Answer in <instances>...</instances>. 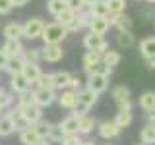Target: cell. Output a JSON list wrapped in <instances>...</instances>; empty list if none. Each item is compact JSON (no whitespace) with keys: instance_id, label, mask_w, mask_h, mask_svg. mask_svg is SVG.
Masks as SVG:
<instances>
[{"instance_id":"1","label":"cell","mask_w":155,"mask_h":145,"mask_svg":"<svg viewBox=\"0 0 155 145\" xmlns=\"http://www.w3.org/2000/svg\"><path fill=\"white\" fill-rule=\"evenodd\" d=\"M68 37V29L58 21H51L45 23V29H43V43L45 45H62V41Z\"/></svg>"},{"instance_id":"2","label":"cell","mask_w":155,"mask_h":145,"mask_svg":"<svg viewBox=\"0 0 155 145\" xmlns=\"http://www.w3.org/2000/svg\"><path fill=\"white\" fill-rule=\"evenodd\" d=\"M110 97L116 103L120 110H132V95H130V89L126 85H116L110 91Z\"/></svg>"},{"instance_id":"3","label":"cell","mask_w":155,"mask_h":145,"mask_svg":"<svg viewBox=\"0 0 155 145\" xmlns=\"http://www.w3.org/2000/svg\"><path fill=\"white\" fill-rule=\"evenodd\" d=\"M84 47L85 50H97L103 54L105 50H109V41L105 39V35H97V33H87V35L84 37Z\"/></svg>"},{"instance_id":"4","label":"cell","mask_w":155,"mask_h":145,"mask_svg":"<svg viewBox=\"0 0 155 145\" xmlns=\"http://www.w3.org/2000/svg\"><path fill=\"white\" fill-rule=\"evenodd\" d=\"M109 74H105V72H95V74H89L87 76V81L85 85L89 87V89H93L95 93H105L107 89H109Z\"/></svg>"},{"instance_id":"5","label":"cell","mask_w":155,"mask_h":145,"mask_svg":"<svg viewBox=\"0 0 155 145\" xmlns=\"http://www.w3.org/2000/svg\"><path fill=\"white\" fill-rule=\"evenodd\" d=\"M31 93H33V101H35V103L41 106V108H47V106H51V105L58 99L56 89H45V87H35V89H33Z\"/></svg>"},{"instance_id":"6","label":"cell","mask_w":155,"mask_h":145,"mask_svg":"<svg viewBox=\"0 0 155 145\" xmlns=\"http://www.w3.org/2000/svg\"><path fill=\"white\" fill-rule=\"evenodd\" d=\"M43 29H45V21L41 18H31L23 23V37L29 39V41H35V39H41Z\"/></svg>"},{"instance_id":"7","label":"cell","mask_w":155,"mask_h":145,"mask_svg":"<svg viewBox=\"0 0 155 145\" xmlns=\"http://www.w3.org/2000/svg\"><path fill=\"white\" fill-rule=\"evenodd\" d=\"M97 132H99V135L103 139H114V137H118V135H120L122 128H120L114 120H105V122L97 124Z\"/></svg>"},{"instance_id":"8","label":"cell","mask_w":155,"mask_h":145,"mask_svg":"<svg viewBox=\"0 0 155 145\" xmlns=\"http://www.w3.org/2000/svg\"><path fill=\"white\" fill-rule=\"evenodd\" d=\"M41 56H43V62H48V64H56V62H60L62 56H64L62 45H45L41 48Z\"/></svg>"},{"instance_id":"9","label":"cell","mask_w":155,"mask_h":145,"mask_svg":"<svg viewBox=\"0 0 155 145\" xmlns=\"http://www.w3.org/2000/svg\"><path fill=\"white\" fill-rule=\"evenodd\" d=\"M58 105L62 106V108H68V110H72L74 106L78 105V91L76 89H62L60 93H58Z\"/></svg>"},{"instance_id":"10","label":"cell","mask_w":155,"mask_h":145,"mask_svg":"<svg viewBox=\"0 0 155 145\" xmlns=\"http://www.w3.org/2000/svg\"><path fill=\"white\" fill-rule=\"evenodd\" d=\"M2 50L6 52L8 58H18V56L23 54L25 47H23L21 39H6V43L2 45Z\"/></svg>"},{"instance_id":"11","label":"cell","mask_w":155,"mask_h":145,"mask_svg":"<svg viewBox=\"0 0 155 145\" xmlns=\"http://www.w3.org/2000/svg\"><path fill=\"white\" fill-rule=\"evenodd\" d=\"M110 27H113V25H110L109 16H93V19H91V23H89V31L97 33V35H105V33H109Z\"/></svg>"},{"instance_id":"12","label":"cell","mask_w":155,"mask_h":145,"mask_svg":"<svg viewBox=\"0 0 155 145\" xmlns=\"http://www.w3.org/2000/svg\"><path fill=\"white\" fill-rule=\"evenodd\" d=\"M10 91L12 93H25V91H31V83L23 77V74H16V76H10Z\"/></svg>"},{"instance_id":"13","label":"cell","mask_w":155,"mask_h":145,"mask_svg":"<svg viewBox=\"0 0 155 145\" xmlns=\"http://www.w3.org/2000/svg\"><path fill=\"white\" fill-rule=\"evenodd\" d=\"M109 19H110V25L116 27L118 31L122 29H132V18L128 16L126 12H120V14H109Z\"/></svg>"},{"instance_id":"14","label":"cell","mask_w":155,"mask_h":145,"mask_svg":"<svg viewBox=\"0 0 155 145\" xmlns=\"http://www.w3.org/2000/svg\"><path fill=\"white\" fill-rule=\"evenodd\" d=\"M97 101H99V93H95L93 89H89V87H81V89H78V103L85 105V106H93Z\"/></svg>"},{"instance_id":"15","label":"cell","mask_w":155,"mask_h":145,"mask_svg":"<svg viewBox=\"0 0 155 145\" xmlns=\"http://www.w3.org/2000/svg\"><path fill=\"white\" fill-rule=\"evenodd\" d=\"M21 74H23V77H25L31 85H35L37 79H39V76L43 74V70H41V66H39V62H25Z\"/></svg>"},{"instance_id":"16","label":"cell","mask_w":155,"mask_h":145,"mask_svg":"<svg viewBox=\"0 0 155 145\" xmlns=\"http://www.w3.org/2000/svg\"><path fill=\"white\" fill-rule=\"evenodd\" d=\"M21 112H23V116L27 118V122L31 124V126L35 124V122H39V120L43 118V108H41V106H39L37 103L23 106V108H21Z\"/></svg>"},{"instance_id":"17","label":"cell","mask_w":155,"mask_h":145,"mask_svg":"<svg viewBox=\"0 0 155 145\" xmlns=\"http://www.w3.org/2000/svg\"><path fill=\"white\" fill-rule=\"evenodd\" d=\"M140 54H142L145 60L149 58H155V37H145L140 41V47H138Z\"/></svg>"},{"instance_id":"18","label":"cell","mask_w":155,"mask_h":145,"mask_svg":"<svg viewBox=\"0 0 155 145\" xmlns=\"http://www.w3.org/2000/svg\"><path fill=\"white\" fill-rule=\"evenodd\" d=\"M81 62H84V72L87 74L93 66H97V64L103 62V54L97 52V50H87L85 54H84V60H81Z\"/></svg>"},{"instance_id":"19","label":"cell","mask_w":155,"mask_h":145,"mask_svg":"<svg viewBox=\"0 0 155 145\" xmlns=\"http://www.w3.org/2000/svg\"><path fill=\"white\" fill-rule=\"evenodd\" d=\"M2 35H4V39H21L23 37V23L12 21L8 25H4Z\"/></svg>"},{"instance_id":"20","label":"cell","mask_w":155,"mask_h":145,"mask_svg":"<svg viewBox=\"0 0 155 145\" xmlns=\"http://www.w3.org/2000/svg\"><path fill=\"white\" fill-rule=\"evenodd\" d=\"M95 128H97V120L95 118H91L89 114L80 116V126H78V134L80 135H89Z\"/></svg>"},{"instance_id":"21","label":"cell","mask_w":155,"mask_h":145,"mask_svg":"<svg viewBox=\"0 0 155 145\" xmlns=\"http://www.w3.org/2000/svg\"><path fill=\"white\" fill-rule=\"evenodd\" d=\"M134 43H136V37L130 29L118 31V35H116V45H118V48H132Z\"/></svg>"},{"instance_id":"22","label":"cell","mask_w":155,"mask_h":145,"mask_svg":"<svg viewBox=\"0 0 155 145\" xmlns=\"http://www.w3.org/2000/svg\"><path fill=\"white\" fill-rule=\"evenodd\" d=\"M23 66H25V60H23L21 56L8 58L6 66H4V72H6L8 76H16V74H21V72H23Z\"/></svg>"},{"instance_id":"23","label":"cell","mask_w":155,"mask_h":145,"mask_svg":"<svg viewBox=\"0 0 155 145\" xmlns=\"http://www.w3.org/2000/svg\"><path fill=\"white\" fill-rule=\"evenodd\" d=\"M37 141H39V134L35 132L33 126H29V128L19 132V143L21 145H35Z\"/></svg>"},{"instance_id":"24","label":"cell","mask_w":155,"mask_h":145,"mask_svg":"<svg viewBox=\"0 0 155 145\" xmlns=\"http://www.w3.org/2000/svg\"><path fill=\"white\" fill-rule=\"evenodd\" d=\"M62 126V130H64V134H78V126H80V116L76 114H70L66 116L62 122H58Z\"/></svg>"},{"instance_id":"25","label":"cell","mask_w":155,"mask_h":145,"mask_svg":"<svg viewBox=\"0 0 155 145\" xmlns=\"http://www.w3.org/2000/svg\"><path fill=\"white\" fill-rule=\"evenodd\" d=\"M140 108H143L145 112H149V110H155V91H143L142 95H140Z\"/></svg>"},{"instance_id":"26","label":"cell","mask_w":155,"mask_h":145,"mask_svg":"<svg viewBox=\"0 0 155 145\" xmlns=\"http://www.w3.org/2000/svg\"><path fill=\"white\" fill-rule=\"evenodd\" d=\"M140 141L145 145H155V124H145L140 132Z\"/></svg>"},{"instance_id":"27","label":"cell","mask_w":155,"mask_h":145,"mask_svg":"<svg viewBox=\"0 0 155 145\" xmlns=\"http://www.w3.org/2000/svg\"><path fill=\"white\" fill-rule=\"evenodd\" d=\"M72 81V74L70 72H54V83H56V91L68 89Z\"/></svg>"},{"instance_id":"28","label":"cell","mask_w":155,"mask_h":145,"mask_svg":"<svg viewBox=\"0 0 155 145\" xmlns=\"http://www.w3.org/2000/svg\"><path fill=\"white\" fill-rule=\"evenodd\" d=\"M64 10H68V0H47V12L51 16H58Z\"/></svg>"},{"instance_id":"29","label":"cell","mask_w":155,"mask_h":145,"mask_svg":"<svg viewBox=\"0 0 155 145\" xmlns=\"http://www.w3.org/2000/svg\"><path fill=\"white\" fill-rule=\"evenodd\" d=\"M114 122L120 126V128H128L130 124L134 122V116H132V110H120L118 108V112L114 114Z\"/></svg>"},{"instance_id":"30","label":"cell","mask_w":155,"mask_h":145,"mask_svg":"<svg viewBox=\"0 0 155 145\" xmlns=\"http://www.w3.org/2000/svg\"><path fill=\"white\" fill-rule=\"evenodd\" d=\"M16 132V128H14V122L10 116H0V137H8V135H12Z\"/></svg>"},{"instance_id":"31","label":"cell","mask_w":155,"mask_h":145,"mask_svg":"<svg viewBox=\"0 0 155 145\" xmlns=\"http://www.w3.org/2000/svg\"><path fill=\"white\" fill-rule=\"evenodd\" d=\"M120 60H122V56H120L118 50H110V48H109V50L103 52V64H105V66L114 68V66L120 64Z\"/></svg>"},{"instance_id":"32","label":"cell","mask_w":155,"mask_h":145,"mask_svg":"<svg viewBox=\"0 0 155 145\" xmlns=\"http://www.w3.org/2000/svg\"><path fill=\"white\" fill-rule=\"evenodd\" d=\"M54 19H56L58 23H62V25H64V27L68 29V27L72 25V23L76 21V12L68 8V10H64V12H60L58 16H54Z\"/></svg>"},{"instance_id":"33","label":"cell","mask_w":155,"mask_h":145,"mask_svg":"<svg viewBox=\"0 0 155 145\" xmlns=\"http://www.w3.org/2000/svg\"><path fill=\"white\" fill-rule=\"evenodd\" d=\"M91 16H109V6H107V0H95L89 6Z\"/></svg>"},{"instance_id":"34","label":"cell","mask_w":155,"mask_h":145,"mask_svg":"<svg viewBox=\"0 0 155 145\" xmlns=\"http://www.w3.org/2000/svg\"><path fill=\"white\" fill-rule=\"evenodd\" d=\"M35 87H45V89H56V83H54V74H45L43 72L39 76Z\"/></svg>"},{"instance_id":"35","label":"cell","mask_w":155,"mask_h":145,"mask_svg":"<svg viewBox=\"0 0 155 145\" xmlns=\"http://www.w3.org/2000/svg\"><path fill=\"white\" fill-rule=\"evenodd\" d=\"M51 126H52V122L41 118L39 122L33 124V128H35V132L39 134V137H48V134H51Z\"/></svg>"},{"instance_id":"36","label":"cell","mask_w":155,"mask_h":145,"mask_svg":"<svg viewBox=\"0 0 155 145\" xmlns=\"http://www.w3.org/2000/svg\"><path fill=\"white\" fill-rule=\"evenodd\" d=\"M76 18H78V23H80L81 29H89V23H91V19H93V16H91V12H89V8L80 10V12L76 14Z\"/></svg>"},{"instance_id":"37","label":"cell","mask_w":155,"mask_h":145,"mask_svg":"<svg viewBox=\"0 0 155 145\" xmlns=\"http://www.w3.org/2000/svg\"><path fill=\"white\" fill-rule=\"evenodd\" d=\"M21 58L25 62H39V64H41L43 62V56H41V48H25V50H23V54H21Z\"/></svg>"},{"instance_id":"38","label":"cell","mask_w":155,"mask_h":145,"mask_svg":"<svg viewBox=\"0 0 155 145\" xmlns=\"http://www.w3.org/2000/svg\"><path fill=\"white\" fill-rule=\"evenodd\" d=\"M64 135H66V134H64V130H62V126H60V124H52V126H51V134H48V139H51L52 143H60Z\"/></svg>"},{"instance_id":"39","label":"cell","mask_w":155,"mask_h":145,"mask_svg":"<svg viewBox=\"0 0 155 145\" xmlns=\"http://www.w3.org/2000/svg\"><path fill=\"white\" fill-rule=\"evenodd\" d=\"M126 0H107V6H109V14H120L126 10Z\"/></svg>"},{"instance_id":"40","label":"cell","mask_w":155,"mask_h":145,"mask_svg":"<svg viewBox=\"0 0 155 145\" xmlns=\"http://www.w3.org/2000/svg\"><path fill=\"white\" fill-rule=\"evenodd\" d=\"M35 101H33V93L31 91H25V93H19L16 97V105L19 106V108H23V106H27V105H33Z\"/></svg>"},{"instance_id":"41","label":"cell","mask_w":155,"mask_h":145,"mask_svg":"<svg viewBox=\"0 0 155 145\" xmlns=\"http://www.w3.org/2000/svg\"><path fill=\"white\" fill-rule=\"evenodd\" d=\"M81 135L80 134H66L64 137H62V141H60V145H81Z\"/></svg>"},{"instance_id":"42","label":"cell","mask_w":155,"mask_h":145,"mask_svg":"<svg viewBox=\"0 0 155 145\" xmlns=\"http://www.w3.org/2000/svg\"><path fill=\"white\" fill-rule=\"evenodd\" d=\"M14 103H16V93H8V91H4V93H2V110L14 106Z\"/></svg>"},{"instance_id":"43","label":"cell","mask_w":155,"mask_h":145,"mask_svg":"<svg viewBox=\"0 0 155 145\" xmlns=\"http://www.w3.org/2000/svg\"><path fill=\"white\" fill-rule=\"evenodd\" d=\"M12 8H14L12 0H0V16H8Z\"/></svg>"},{"instance_id":"44","label":"cell","mask_w":155,"mask_h":145,"mask_svg":"<svg viewBox=\"0 0 155 145\" xmlns=\"http://www.w3.org/2000/svg\"><path fill=\"white\" fill-rule=\"evenodd\" d=\"M87 112H89V106H85L81 103H78L74 108H72V114H76V116H85Z\"/></svg>"},{"instance_id":"45","label":"cell","mask_w":155,"mask_h":145,"mask_svg":"<svg viewBox=\"0 0 155 145\" xmlns=\"http://www.w3.org/2000/svg\"><path fill=\"white\" fill-rule=\"evenodd\" d=\"M68 8L74 10V12L78 14L80 10H84L85 6H84V2H81V0H68Z\"/></svg>"},{"instance_id":"46","label":"cell","mask_w":155,"mask_h":145,"mask_svg":"<svg viewBox=\"0 0 155 145\" xmlns=\"http://www.w3.org/2000/svg\"><path fill=\"white\" fill-rule=\"evenodd\" d=\"M81 83H84V81L80 79V77L78 76H72V81H70V89H81Z\"/></svg>"},{"instance_id":"47","label":"cell","mask_w":155,"mask_h":145,"mask_svg":"<svg viewBox=\"0 0 155 145\" xmlns=\"http://www.w3.org/2000/svg\"><path fill=\"white\" fill-rule=\"evenodd\" d=\"M6 62H8V56H6V52H4L2 48H0V70H4Z\"/></svg>"},{"instance_id":"48","label":"cell","mask_w":155,"mask_h":145,"mask_svg":"<svg viewBox=\"0 0 155 145\" xmlns=\"http://www.w3.org/2000/svg\"><path fill=\"white\" fill-rule=\"evenodd\" d=\"M29 2V0H12V4H14V8H21V6H25V4Z\"/></svg>"},{"instance_id":"49","label":"cell","mask_w":155,"mask_h":145,"mask_svg":"<svg viewBox=\"0 0 155 145\" xmlns=\"http://www.w3.org/2000/svg\"><path fill=\"white\" fill-rule=\"evenodd\" d=\"M35 145H52V141H51L48 137H39V141H37Z\"/></svg>"},{"instance_id":"50","label":"cell","mask_w":155,"mask_h":145,"mask_svg":"<svg viewBox=\"0 0 155 145\" xmlns=\"http://www.w3.org/2000/svg\"><path fill=\"white\" fill-rule=\"evenodd\" d=\"M147 124H155V110H149L147 112Z\"/></svg>"},{"instance_id":"51","label":"cell","mask_w":155,"mask_h":145,"mask_svg":"<svg viewBox=\"0 0 155 145\" xmlns=\"http://www.w3.org/2000/svg\"><path fill=\"white\" fill-rule=\"evenodd\" d=\"M147 66L151 68V70H155V58H149V60H147Z\"/></svg>"},{"instance_id":"52","label":"cell","mask_w":155,"mask_h":145,"mask_svg":"<svg viewBox=\"0 0 155 145\" xmlns=\"http://www.w3.org/2000/svg\"><path fill=\"white\" fill-rule=\"evenodd\" d=\"M81 2H84V6H85V8H89V6H91V4H93V2H95V0H81Z\"/></svg>"},{"instance_id":"53","label":"cell","mask_w":155,"mask_h":145,"mask_svg":"<svg viewBox=\"0 0 155 145\" xmlns=\"http://www.w3.org/2000/svg\"><path fill=\"white\" fill-rule=\"evenodd\" d=\"M81 145H95V141H91V139H84Z\"/></svg>"},{"instance_id":"54","label":"cell","mask_w":155,"mask_h":145,"mask_svg":"<svg viewBox=\"0 0 155 145\" xmlns=\"http://www.w3.org/2000/svg\"><path fill=\"white\" fill-rule=\"evenodd\" d=\"M2 93H4V89L0 91V112H2Z\"/></svg>"},{"instance_id":"55","label":"cell","mask_w":155,"mask_h":145,"mask_svg":"<svg viewBox=\"0 0 155 145\" xmlns=\"http://www.w3.org/2000/svg\"><path fill=\"white\" fill-rule=\"evenodd\" d=\"M145 2H149V4H155V0H145Z\"/></svg>"},{"instance_id":"56","label":"cell","mask_w":155,"mask_h":145,"mask_svg":"<svg viewBox=\"0 0 155 145\" xmlns=\"http://www.w3.org/2000/svg\"><path fill=\"white\" fill-rule=\"evenodd\" d=\"M153 27H155V16H153Z\"/></svg>"},{"instance_id":"57","label":"cell","mask_w":155,"mask_h":145,"mask_svg":"<svg viewBox=\"0 0 155 145\" xmlns=\"http://www.w3.org/2000/svg\"><path fill=\"white\" fill-rule=\"evenodd\" d=\"M138 145H145V143H138Z\"/></svg>"},{"instance_id":"58","label":"cell","mask_w":155,"mask_h":145,"mask_svg":"<svg viewBox=\"0 0 155 145\" xmlns=\"http://www.w3.org/2000/svg\"><path fill=\"white\" fill-rule=\"evenodd\" d=\"M0 91H2V85H0Z\"/></svg>"}]
</instances>
